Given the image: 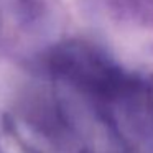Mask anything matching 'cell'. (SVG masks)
<instances>
[{
	"mask_svg": "<svg viewBox=\"0 0 153 153\" xmlns=\"http://www.w3.org/2000/svg\"><path fill=\"white\" fill-rule=\"evenodd\" d=\"M0 152L2 153H25L17 140L7 135H0Z\"/></svg>",
	"mask_w": 153,
	"mask_h": 153,
	"instance_id": "obj_1",
	"label": "cell"
}]
</instances>
